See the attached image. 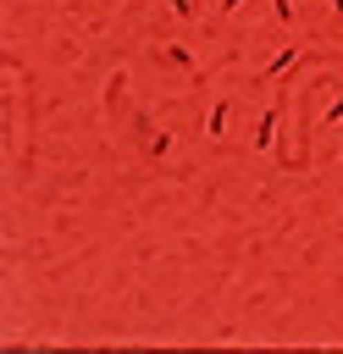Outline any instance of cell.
Listing matches in <instances>:
<instances>
[{"instance_id": "1", "label": "cell", "mask_w": 343, "mask_h": 354, "mask_svg": "<svg viewBox=\"0 0 343 354\" xmlns=\"http://www.w3.org/2000/svg\"><path fill=\"white\" fill-rule=\"evenodd\" d=\"M133 133H138V149H144V160H172V149H177V138L166 133V127H155L144 111H133Z\"/></svg>"}, {"instance_id": "2", "label": "cell", "mask_w": 343, "mask_h": 354, "mask_svg": "<svg viewBox=\"0 0 343 354\" xmlns=\"http://www.w3.org/2000/svg\"><path fill=\"white\" fill-rule=\"evenodd\" d=\"M277 138H282V100H271V105L254 116V127H249V149L266 155V149H277Z\"/></svg>"}, {"instance_id": "3", "label": "cell", "mask_w": 343, "mask_h": 354, "mask_svg": "<svg viewBox=\"0 0 343 354\" xmlns=\"http://www.w3.org/2000/svg\"><path fill=\"white\" fill-rule=\"evenodd\" d=\"M310 61H315V55H304V50L282 44V50H277V55H271V61L260 66V83H271V88H277V83H288V77H293L299 66H310Z\"/></svg>"}, {"instance_id": "4", "label": "cell", "mask_w": 343, "mask_h": 354, "mask_svg": "<svg viewBox=\"0 0 343 354\" xmlns=\"http://www.w3.org/2000/svg\"><path fill=\"white\" fill-rule=\"evenodd\" d=\"M155 61H160V66H177V72H188V77H205V72H199V55H194L188 44H177V39L155 44Z\"/></svg>"}, {"instance_id": "5", "label": "cell", "mask_w": 343, "mask_h": 354, "mask_svg": "<svg viewBox=\"0 0 343 354\" xmlns=\"http://www.w3.org/2000/svg\"><path fill=\"white\" fill-rule=\"evenodd\" d=\"M227 122H232V94H221V100L205 111V138H221V133H227Z\"/></svg>"}, {"instance_id": "6", "label": "cell", "mask_w": 343, "mask_h": 354, "mask_svg": "<svg viewBox=\"0 0 343 354\" xmlns=\"http://www.w3.org/2000/svg\"><path fill=\"white\" fill-rule=\"evenodd\" d=\"M122 100H127V72L116 66V72L105 77V94H100V105H105V116H111V111H122Z\"/></svg>"}, {"instance_id": "7", "label": "cell", "mask_w": 343, "mask_h": 354, "mask_svg": "<svg viewBox=\"0 0 343 354\" xmlns=\"http://www.w3.org/2000/svg\"><path fill=\"white\" fill-rule=\"evenodd\" d=\"M166 11H172L177 22H199V6H194V0H166Z\"/></svg>"}, {"instance_id": "8", "label": "cell", "mask_w": 343, "mask_h": 354, "mask_svg": "<svg viewBox=\"0 0 343 354\" xmlns=\"http://www.w3.org/2000/svg\"><path fill=\"white\" fill-rule=\"evenodd\" d=\"M321 122H326V127H343V88L332 94V105H326V116H321Z\"/></svg>"}, {"instance_id": "9", "label": "cell", "mask_w": 343, "mask_h": 354, "mask_svg": "<svg viewBox=\"0 0 343 354\" xmlns=\"http://www.w3.org/2000/svg\"><path fill=\"white\" fill-rule=\"evenodd\" d=\"M271 11H277V22H282V28L299 17V6H293V0H271Z\"/></svg>"}, {"instance_id": "10", "label": "cell", "mask_w": 343, "mask_h": 354, "mask_svg": "<svg viewBox=\"0 0 343 354\" xmlns=\"http://www.w3.org/2000/svg\"><path fill=\"white\" fill-rule=\"evenodd\" d=\"M238 6H243V0H216V11H221V17H232Z\"/></svg>"}, {"instance_id": "11", "label": "cell", "mask_w": 343, "mask_h": 354, "mask_svg": "<svg viewBox=\"0 0 343 354\" xmlns=\"http://www.w3.org/2000/svg\"><path fill=\"white\" fill-rule=\"evenodd\" d=\"M326 6H332V17H337V22H343V0H326Z\"/></svg>"}]
</instances>
